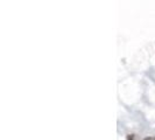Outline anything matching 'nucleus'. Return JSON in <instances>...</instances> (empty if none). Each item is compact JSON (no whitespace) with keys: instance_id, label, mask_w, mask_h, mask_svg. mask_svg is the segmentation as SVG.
I'll list each match as a JSON object with an SVG mask.
<instances>
[{"instance_id":"obj_1","label":"nucleus","mask_w":155,"mask_h":140,"mask_svg":"<svg viewBox=\"0 0 155 140\" xmlns=\"http://www.w3.org/2000/svg\"><path fill=\"white\" fill-rule=\"evenodd\" d=\"M143 140H155V137H148V138H145Z\"/></svg>"}]
</instances>
